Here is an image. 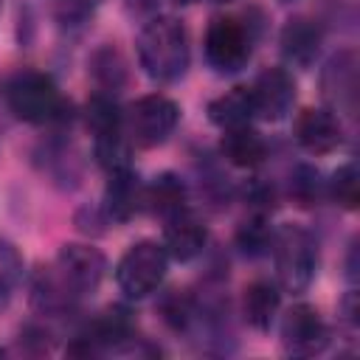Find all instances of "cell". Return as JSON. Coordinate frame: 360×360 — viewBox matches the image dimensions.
Instances as JSON below:
<instances>
[{
	"mask_svg": "<svg viewBox=\"0 0 360 360\" xmlns=\"http://www.w3.org/2000/svg\"><path fill=\"white\" fill-rule=\"evenodd\" d=\"M253 112L264 121H281L295 101V82L284 68H267L250 87Z\"/></svg>",
	"mask_w": 360,
	"mask_h": 360,
	"instance_id": "ba28073f",
	"label": "cell"
},
{
	"mask_svg": "<svg viewBox=\"0 0 360 360\" xmlns=\"http://www.w3.org/2000/svg\"><path fill=\"white\" fill-rule=\"evenodd\" d=\"M270 239H273V233H270V228H267V222H264L262 214L253 217V219H248V222L239 228V233H236L239 248H242L245 253H250V256H256V253H262L264 248H270Z\"/></svg>",
	"mask_w": 360,
	"mask_h": 360,
	"instance_id": "d4e9b609",
	"label": "cell"
},
{
	"mask_svg": "<svg viewBox=\"0 0 360 360\" xmlns=\"http://www.w3.org/2000/svg\"><path fill=\"white\" fill-rule=\"evenodd\" d=\"M143 202H149L163 217H174L180 211H186V205H183L186 202V186H183V180L177 174L166 172V174L155 177V183L146 188Z\"/></svg>",
	"mask_w": 360,
	"mask_h": 360,
	"instance_id": "d6986e66",
	"label": "cell"
},
{
	"mask_svg": "<svg viewBox=\"0 0 360 360\" xmlns=\"http://www.w3.org/2000/svg\"><path fill=\"white\" fill-rule=\"evenodd\" d=\"M76 3H84V6H90V3H98V0H76Z\"/></svg>",
	"mask_w": 360,
	"mask_h": 360,
	"instance_id": "4316f807",
	"label": "cell"
},
{
	"mask_svg": "<svg viewBox=\"0 0 360 360\" xmlns=\"http://www.w3.org/2000/svg\"><path fill=\"white\" fill-rule=\"evenodd\" d=\"M6 101L20 121L45 124L62 115V96L48 73L20 70L6 84Z\"/></svg>",
	"mask_w": 360,
	"mask_h": 360,
	"instance_id": "3957f363",
	"label": "cell"
},
{
	"mask_svg": "<svg viewBox=\"0 0 360 360\" xmlns=\"http://www.w3.org/2000/svg\"><path fill=\"white\" fill-rule=\"evenodd\" d=\"M253 98H250V87H233L222 96H217L208 104V118L211 124L222 127V129H233V127H245L253 118Z\"/></svg>",
	"mask_w": 360,
	"mask_h": 360,
	"instance_id": "9a60e30c",
	"label": "cell"
},
{
	"mask_svg": "<svg viewBox=\"0 0 360 360\" xmlns=\"http://www.w3.org/2000/svg\"><path fill=\"white\" fill-rule=\"evenodd\" d=\"M329 194L340 208L354 211L360 205V172L354 163L340 166L329 180Z\"/></svg>",
	"mask_w": 360,
	"mask_h": 360,
	"instance_id": "7402d4cb",
	"label": "cell"
},
{
	"mask_svg": "<svg viewBox=\"0 0 360 360\" xmlns=\"http://www.w3.org/2000/svg\"><path fill=\"white\" fill-rule=\"evenodd\" d=\"M177 3H197V0H177Z\"/></svg>",
	"mask_w": 360,
	"mask_h": 360,
	"instance_id": "f1b7e54d",
	"label": "cell"
},
{
	"mask_svg": "<svg viewBox=\"0 0 360 360\" xmlns=\"http://www.w3.org/2000/svg\"><path fill=\"white\" fill-rule=\"evenodd\" d=\"M292 132H295V141L309 155H326V152L338 149L343 141L340 121L329 110H318V107L301 110L295 124H292Z\"/></svg>",
	"mask_w": 360,
	"mask_h": 360,
	"instance_id": "30bf717a",
	"label": "cell"
},
{
	"mask_svg": "<svg viewBox=\"0 0 360 360\" xmlns=\"http://www.w3.org/2000/svg\"><path fill=\"white\" fill-rule=\"evenodd\" d=\"M20 276H22V259H20V253L8 242L0 239V309L8 304V298H11V292H14L17 281H20Z\"/></svg>",
	"mask_w": 360,
	"mask_h": 360,
	"instance_id": "cb8c5ba5",
	"label": "cell"
},
{
	"mask_svg": "<svg viewBox=\"0 0 360 360\" xmlns=\"http://www.w3.org/2000/svg\"><path fill=\"white\" fill-rule=\"evenodd\" d=\"M321 90L335 110L354 115L357 110V53L354 51H338L326 62L321 73Z\"/></svg>",
	"mask_w": 360,
	"mask_h": 360,
	"instance_id": "9c48e42d",
	"label": "cell"
},
{
	"mask_svg": "<svg viewBox=\"0 0 360 360\" xmlns=\"http://www.w3.org/2000/svg\"><path fill=\"white\" fill-rule=\"evenodd\" d=\"M208 3H228V0H208Z\"/></svg>",
	"mask_w": 360,
	"mask_h": 360,
	"instance_id": "83f0119b",
	"label": "cell"
},
{
	"mask_svg": "<svg viewBox=\"0 0 360 360\" xmlns=\"http://www.w3.org/2000/svg\"><path fill=\"white\" fill-rule=\"evenodd\" d=\"M219 152L228 163H233L239 169H253L267 158V143L256 129H250L245 124V127L225 129V135L219 141Z\"/></svg>",
	"mask_w": 360,
	"mask_h": 360,
	"instance_id": "4fadbf2b",
	"label": "cell"
},
{
	"mask_svg": "<svg viewBox=\"0 0 360 360\" xmlns=\"http://www.w3.org/2000/svg\"><path fill=\"white\" fill-rule=\"evenodd\" d=\"M273 262H276V276L284 290L301 292L309 287L315 267H318V245L309 231L301 225H281L273 239Z\"/></svg>",
	"mask_w": 360,
	"mask_h": 360,
	"instance_id": "7a4b0ae2",
	"label": "cell"
},
{
	"mask_svg": "<svg viewBox=\"0 0 360 360\" xmlns=\"http://www.w3.org/2000/svg\"><path fill=\"white\" fill-rule=\"evenodd\" d=\"M90 73H93V79L101 87L98 93H115L127 82V59L121 56L118 48L101 45L90 56Z\"/></svg>",
	"mask_w": 360,
	"mask_h": 360,
	"instance_id": "ac0fdd59",
	"label": "cell"
},
{
	"mask_svg": "<svg viewBox=\"0 0 360 360\" xmlns=\"http://www.w3.org/2000/svg\"><path fill=\"white\" fill-rule=\"evenodd\" d=\"M205 225L191 217L188 211H180L174 217H166V228H163V248L172 259L177 262H191L194 256L202 253L205 248Z\"/></svg>",
	"mask_w": 360,
	"mask_h": 360,
	"instance_id": "8fae6325",
	"label": "cell"
},
{
	"mask_svg": "<svg viewBox=\"0 0 360 360\" xmlns=\"http://www.w3.org/2000/svg\"><path fill=\"white\" fill-rule=\"evenodd\" d=\"M177 121H180V107L172 98L160 96V93H152V96H143V98L132 101L129 110L124 112L129 141L141 149L160 146L174 132Z\"/></svg>",
	"mask_w": 360,
	"mask_h": 360,
	"instance_id": "5b68a950",
	"label": "cell"
},
{
	"mask_svg": "<svg viewBox=\"0 0 360 360\" xmlns=\"http://www.w3.org/2000/svg\"><path fill=\"white\" fill-rule=\"evenodd\" d=\"M132 335V315L124 307H110L104 309L87 329V335H82L84 340H90L93 346H112L121 343Z\"/></svg>",
	"mask_w": 360,
	"mask_h": 360,
	"instance_id": "e0dca14e",
	"label": "cell"
},
{
	"mask_svg": "<svg viewBox=\"0 0 360 360\" xmlns=\"http://www.w3.org/2000/svg\"><path fill=\"white\" fill-rule=\"evenodd\" d=\"M278 304H281V292L276 284L270 281H253L245 287V298H242V312H245V321L253 326V329H270L276 312H278Z\"/></svg>",
	"mask_w": 360,
	"mask_h": 360,
	"instance_id": "2e32d148",
	"label": "cell"
},
{
	"mask_svg": "<svg viewBox=\"0 0 360 360\" xmlns=\"http://www.w3.org/2000/svg\"><path fill=\"white\" fill-rule=\"evenodd\" d=\"M143 194H146V188L138 183V174H132V169L110 172L104 202H107V211L115 219H129L143 205Z\"/></svg>",
	"mask_w": 360,
	"mask_h": 360,
	"instance_id": "5bb4252c",
	"label": "cell"
},
{
	"mask_svg": "<svg viewBox=\"0 0 360 360\" xmlns=\"http://www.w3.org/2000/svg\"><path fill=\"white\" fill-rule=\"evenodd\" d=\"M290 197L295 200V205L301 208H309L315 205L321 197H323V180H321V172L315 166H295L292 174H290Z\"/></svg>",
	"mask_w": 360,
	"mask_h": 360,
	"instance_id": "44dd1931",
	"label": "cell"
},
{
	"mask_svg": "<svg viewBox=\"0 0 360 360\" xmlns=\"http://www.w3.org/2000/svg\"><path fill=\"white\" fill-rule=\"evenodd\" d=\"M84 118H87V127L96 138L101 135H112V132H121L124 129V112L118 110L115 98L110 93H96L87 98V107H84Z\"/></svg>",
	"mask_w": 360,
	"mask_h": 360,
	"instance_id": "ffe728a7",
	"label": "cell"
},
{
	"mask_svg": "<svg viewBox=\"0 0 360 360\" xmlns=\"http://www.w3.org/2000/svg\"><path fill=\"white\" fill-rule=\"evenodd\" d=\"M166 267H169L166 248L143 239L121 256V262L115 267V284L127 298H146L149 292H155L160 287Z\"/></svg>",
	"mask_w": 360,
	"mask_h": 360,
	"instance_id": "277c9868",
	"label": "cell"
},
{
	"mask_svg": "<svg viewBox=\"0 0 360 360\" xmlns=\"http://www.w3.org/2000/svg\"><path fill=\"white\" fill-rule=\"evenodd\" d=\"M326 340H329L326 323L321 321L315 307L295 304L281 318V343H284V349L290 354H298V357L318 354V352H323Z\"/></svg>",
	"mask_w": 360,
	"mask_h": 360,
	"instance_id": "52a82bcc",
	"label": "cell"
},
{
	"mask_svg": "<svg viewBox=\"0 0 360 360\" xmlns=\"http://www.w3.org/2000/svg\"><path fill=\"white\" fill-rule=\"evenodd\" d=\"M323 42V31L318 25V20L309 17H292L287 20V25L281 28V53L287 62L298 65V68H309L321 51Z\"/></svg>",
	"mask_w": 360,
	"mask_h": 360,
	"instance_id": "7c38bea8",
	"label": "cell"
},
{
	"mask_svg": "<svg viewBox=\"0 0 360 360\" xmlns=\"http://www.w3.org/2000/svg\"><path fill=\"white\" fill-rule=\"evenodd\" d=\"M96 158L107 169V174L118 169H129V141L121 132L101 135L96 138Z\"/></svg>",
	"mask_w": 360,
	"mask_h": 360,
	"instance_id": "603a6c76",
	"label": "cell"
},
{
	"mask_svg": "<svg viewBox=\"0 0 360 360\" xmlns=\"http://www.w3.org/2000/svg\"><path fill=\"white\" fill-rule=\"evenodd\" d=\"M205 59L219 73H233L250 59V31L233 17H214L205 31Z\"/></svg>",
	"mask_w": 360,
	"mask_h": 360,
	"instance_id": "8992f818",
	"label": "cell"
},
{
	"mask_svg": "<svg viewBox=\"0 0 360 360\" xmlns=\"http://www.w3.org/2000/svg\"><path fill=\"white\" fill-rule=\"evenodd\" d=\"M0 357H3V349H0Z\"/></svg>",
	"mask_w": 360,
	"mask_h": 360,
	"instance_id": "f546056e",
	"label": "cell"
},
{
	"mask_svg": "<svg viewBox=\"0 0 360 360\" xmlns=\"http://www.w3.org/2000/svg\"><path fill=\"white\" fill-rule=\"evenodd\" d=\"M138 62L155 82H177L188 68V37L180 20L152 17L138 34Z\"/></svg>",
	"mask_w": 360,
	"mask_h": 360,
	"instance_id": "6da1fadb",
	"label": "cell"
},
{
	"mask_svg": "<svg viewBox=\"0 0 360 360\" xmlns=\"http://www.w3.org/2000/svg\"><path fill=\"white\" fill-rule=\"evenodd\" d=\"M160 312H163V321L174 329H183L188 321H191V301L180 292H169L160 304Z\"/></svg>",
	"mask_w": 360,
	"mask_h": 360,
	"instance_id": "484cf974",
	"label": "cell"
}]
</instances>
